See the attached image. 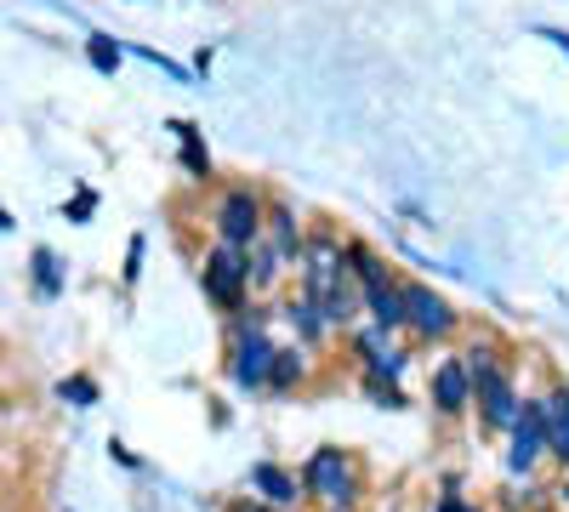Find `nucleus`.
<instances>
[{
  "mask_svg": "<svg viewBox=\"0 0 569 512\" xmlns=\"http://www.w3.org/2000/svg\"><path fill=\"white\" fill-rule=\"evenodd\" d=\"M302 279H308V308L325 319V324H342V319H353L359 313V297H353V285H348V268H342V251L330 245V240H313L308 251H302Z\"/></svg>",
  "mask_w": 569,
  "mask_h": 512,
  "instance_id": "1",
  "label": "nucleus"
},
{
  "mask_svg": "<svg viewBox=\"0 0 569 512\" xmlns=\"http://www.w3.org/2000/svg\"><path fill=\"white\" fill-rule=\"evenodd\" d=\"M467 388L479 393L490 428H512V422H518V393H512L507 370H501V359H496L490 348H472V353H467Z\"/></svg>",
  "mask_w": 569,
  "mask_h": 512,
  "instance_id": "2",
  "label": "nucleus"
},
{
  "mask_svg": "<svg viewBox=\"0 0 569 512\" xmlns=\"http://www.w3.org/2000/svg\"><path fill=\"white\" fill-rule=\"evenodd\" d=\"M308 490H313L330 512L353 506V501H359V473H353V461H348L342 450H319V455L308 461Z\"/></svg>",
  "mask_w": 569,
  "mask_h": 512,
  "instance_id": "3",
  "label": "nucleus"
},
{
  "mask_svg": "<svg viewBox=\"0 0 569 512\" xmlns=\"http://www.w3.org/2000/svg\"><path fill=\"white\" fill-rule=\"evenodd\" d=\"M246 285H251V273H246L240 245H217V251L206 257V291H211V302L240 308V302H246Z\"/></svg>",
  "mask_w": 569,
  "mask_h": 512,
  "instance_id": "4",
  "label": "nucleus"
},
{
  "mask_svg": "<svg viewBox=\"0 0 569 512\" xmlns=\"http://www.w3.org/2000/svg\"><path fill=\"white\" fill-rule=\"evenodd\" d=\"M217 228H222V245H257V234H262V205H257V194H251V189H233V194L222 200V211H217Z\"/></svg>",
  "mask_w": 569,
  "mask_h": 512,
  "instance_id": "5",
  "label": "nucleus"
},
{
  "mask_svg": "<svg viewBox=\"0 0 569 512\" xmlns=\"http://www.w3.org/2000/svg\"><path fill=\"white\" fill-rule=\"evenodd\" d=\"M268 364H273V348L262 337V324H240V348H233V377H240V388H262L268 382Z\"/></svg>",
  "mask_w": 569,
  "mask_h": 512,
  "instance_id": "6",
  "label": "nucleus"
},
{
  "mask_svg": "<svg viewBox=\"0 0 569 512\" xmlns=\"http://www.w3.org/2000/svg\"><path fill=\"white\" fill-rule=\"evenodd\" d=\"M399 297H405V319L416 324L421 337H445L450 324H456L450 302H445V297H433V291H427V285H405Z\"/></svg>",
  "mask_w": 569,
  "mask_h": 512,
  "instance_id": "7",
  "label": "nucleus"
},
{
  "mask_svg": "<svg viewBox=\"0 0 569 512\" xmlns=\"http://www.w3.org/2000/svg\"><path fill=\"white\" fill-rule=\"evenodd\" d=\"M536 422H541V439H547V450L569 461V393H552V399H541V404H536Z\"/></svg>",
  "mask_w": 569,
  "mask_h": 512,
  "instance_id": "8",
  "label": "nucleus"
},
{
  "mask_svg": "<svg viewBox=\"0 0 569 512\" xmlns=\"http://www.w3.org/2000/svg\"><path fill=\"white\" fill-rule=\"evenodd\" d=\"M541 450H547V439H541V422H536V410H518V422H512V468L518 473H530L536 461H541Z\"/></svg>",
  "mask_w": 569,
  "mask_h": 512,
  "instance_id": "9",
  "label": "nucleus"
},
{
  "mask_svg": "<svg viewBox=\"0 0 569 512\" xmlns=\"http://www.w3.org/2000/svg\"><path fill=\"white\" fill-rule=\"evenodd\" d=\"M433 399H439V410H445V415L467 410L472 388H467V364H461V359H445V364H439V377H433Z\"/></svg>",
  "mask_w": 569,
  "mask_h": 512,
  "instance_id": "10",
  "label": "nucleus"
},
{
  "mask_svg": "<svg viewBox=\"0 0 569 512\" xmlns=\"http://www.w3.org/2000/svg\"><path fill=\"white\" fill-rule=\"evenodd\" d=\"M251 484L268 495V506H273V512L297 506V479H291V473H279L273 461H257V468H251Z\"/></svg>",
  "mask_w": 569,
  "mask_h": 512,
  "instance_id": "11",
  "label": "nucleus"
},
{
  "mask_svg": "<svg viewBox=\"0 0 569 512\" xmlns=\"http://www.w3.org/2000/svg\"><path fill=\"white\" fill-rule=\"evenodd\" d=\"M262 228H268V245H262V251H268L273 262H284V257H297V251H302V245H297V222H291V211H273Z\"/></svg>",
  "mask_w": 569,
  "mask_h": 512,
  "instance_id": "12",
  "label": "nucleus"
},
{
  "mask_svg": "<svg viewBox=\"0 0 569 512\" xmlns=\"http://www.w3.org/2000/svg\"><path fill=\"white\" fill-rule=\"evenodd\" d=\"M34 291H40L46 302H52V297L63 291V262H58V251H52V245H40V251H34Z\"/></svg>",
  "mask_w": 569,
  "mask_h": 512,
  "instance_id": "13",
  "label": "nucleus"
},
{
  "mask_svg": "<svg viewBox=\"0 0 569 512\" xmlns=\"http://www.w3.org/2000/svg\"><path fill=\"white\" fill-rule=\"evenodd\" d=\"M359 348L370 353V370H376V377H399V370H405V359L388 348V337H382V331H365V337H359Z\"/></svg>",
  "mask_w": 569,
  "mask_h": 512,
  "instance_id": "14",
  "label": "nucleus"
},
{
  "mask_svg": "<svg viewBox=\"0 0 569 512\" xmlns=\"http://www.w3.org/2000/svg\"><path fill=\"white\" fill-rule=\"evenodd\" d=\"M171 131L182 137V165L194 171V177H211V160H206V149H200V137H194V126H188V120H177Z\"/></svg>",
  "mask_w": 569,
  "mask_h": 512,
  "instance_id": "15",
  "label": "nucleus"
},
{
  "mask_svg": "<svg viewBox=\"0 0 569 512\" xmlns=\"http://www.w3.org/2000/svg\"><path fill=\"white\" fill-rule=\"evenodd\" d=\"M86 58H91V69H98V74H114L120 69V46L109 34H91L86 40Z\"/></svg>",
  "mask_w": 569,
  "mask_h": 512,
  "instance_id": "16",
  "label": "nucleus"
},
{
  "mask_svg": "<svg viewBox=\"0 0 569 512\" xmlns=\"http://www.w3.org/2000/svg\"><path fill=\"white\" fill-rule=\"evenodd\" d=\"M58 393H63L69 404H80V410H86V404H98V382H91V377H63Z\"/></svg>",
  "mask_w": 569,
  "mask_h": 512,
  "instance_id": "17",
  "label": "nucleus"
},
{
  "mask_svg": "<svg viewBox=\"0 0 569 512\" xmlns=\"http://www.w3.org/2000/svg\"><path fill=\"white\" fill-rule=\"evenodd\" d=\"M297 377H302V359H297V353H273V364H268V382H273V388H291Z\"/></svg>",
  "mask_w": 569,
  "mask_h": 512,
  "instance_id": "18",
  "label": "nucleus"
},
{
  "mask_svg": "<svg viewBox=\"0 0 569 512\" xmlns=\"http://www.w3.org/2000/svg\"><path fill=\"white\" fill-rule=\"evenodd\" d=\"M291 319L302 324V337H319V313H313L308 302H297V308H291Z\"/></svg>",
  "mask_w": 569,
  "mask_h": 512,
  "instance_id": "19",
  "label": "nucleus"
},
{
  "mask_svg": "<svg viewBox=\"0 0 569 512\" xmlns=\"http://www.w3.org/2000/svg\"><path fill=\"white\" fill-rule=\"evenodd\" d=\"M137 273H142V234H137L131 251H126V285H137Z\"/></svg>",
  "mask_w": 569,
  "mask_h": 512,
  "instance_id": "20",
  "label": "nucleus"
},
{
  "mask_svg": "<svg viewBox=\"0 0 569 512\" xmlns=\"http://www.w3.org/2000/svg\"><path fill=\"white\" fill-rule=\"evenodd\" d=\"M91 205H98V194L80 189V194H74V205H69V217H74V222H86V217H91Z\"/></svg>",
  "mask_w": 569,
  "mask_h": 512,
  "instance_id": "21",
  "label": "nucleus"
},
{
  "mask_svg": "<svg viewBox=\"0 0 569 512\" xmlns=\"http://www.w3.org/2000/svg\"><path fill=\"white\" fill-rule=\"evenodd\" d=\"M109 455H114V461H120V468H142V461H137V455H131V450H126V444H120V439H109Z\"/></svg>",
  "mask_w": 569,
  "mask_h": 512,
  "instance_id": "22",
  "label": "nucleus"
},
{
  "mask_svg": "<svg viewBox=\"0 0 569 512\" xmlns=\"http://www.w3.org/2000/svg\"><path fill=\"white\" fill-rule=\"evenodd\" d=\"M541 40H552L558 52H569V34H558V29H541Z\"/></svg>",
  "mask_w": 569,
  "mask_h": 512,
  "instance_id": "23",
  "label": "nucleus"
},
{
  "mask_svg": "<svg viewBox=\"0 0 569 512\" xmlns=\"http://www.w3.org/2000/svg\"><path fill=\"white\" fill-rule=\"evenodd\" d=\"M439 512H479V506H467V501H445Z\"/></svg>",
  "mask_w": 569,
  "mask_h": 512,
  "instance_id": "24",
  "label": "nucleus"
},
{
  "mask_svg": "<svg viewBox=\"0 0 569 512\" xmlns=\"http://www.w3.org/2000/svg\"><path fill=\"white\" fill-rule=\"evenodd\" d=\"M228 512H273V506H257V501H240V506H228Z\"/></svg>",
  "mask_w": 569,
  "mask_h": 512,
  "instance_id": "25",
  "label": "nucleus"
},
{
  "mask_svg": "<svg viewBox=\"0 0 569 512\" xmlns=\"http://www.w3.org/2000/svg\"><path fill=\"white\" fill-rule=\"evenodd\" d=\"M563 501H569V484H563Z\"/></svg>",
  "mask_w": 569,
  "mask_h": 512,
  "instance_id": "26",
  "label": "nucleus"
}]
</instances>
